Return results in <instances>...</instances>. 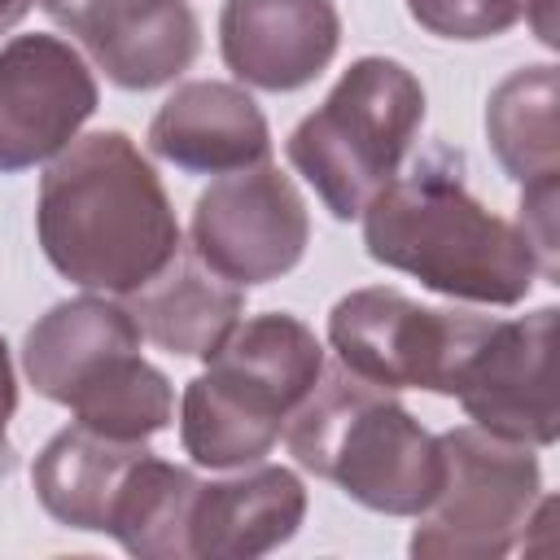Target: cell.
Here are the masks:
<instances>
[{
  "label": "cell",
  "mask_w": 560,
  "mask_h": 560,
  "mask_svg": "<svg viewBox=\"0 0 560 560\" xmlns=\"http://www.w3.org/2000/svg\"><path fill=\"white\" fill-rule=\"evenodd\" d=\"M35 236L57 276L127 298L179 249L175 206L127 131L74 136L39 179Z\"/></svg>",
  "instance_id": "1"
},
{
  "label": "cell",
  "mask_w": 560,
  "mask_h": 560,
  "mask_svg": "<svg viewBox=\"0 0 560 560\" xmlns=\"http://www.w3.org/2000/svg\"><path fill=\"white\" fill-rule=\"evenodd\" d=\"M359 219L372 262L455 302L516 306L542 276L529 236L486 210L446 153L420 158L407 175H394Z\"/></svg>",
  "instance_id": "2"
},
{
  "label": "cell",
  "mask_w": 560,
  "mask_h": 560,
  "mask_svg": "<svg viewBox=\"0 0 560 560\" xmlns=\"http://www.w3.org/2000/svg\"><path fill=\"white\" fill-rule=\"evenodd\" d=\"M284 446L306 472L385 516H420L442 481L438 433L346 368L319 372L284 420Z\"/></svg>",
  "instance_id": "3"
},
{
  "label": "cell",
  "mask_w": 560,
  "mask_h": 560,
  "mask_svg": "<svg viewBox=\"0 0 560 560\" xmlns=\"http://www.w3.org/2000/svg\"><path fill=\"white\" fill-rule=\"evenodd\" d=\"M179 398V442L201 468L258 464L324 372L319 337L284 311L241 319Z\"/></svg>",
  "instance_id": "4"
},
{
  "label": "cell",
  "mask_w": 560,
  "mask_h": 560,
  "mask_svg": "<svg viewBox=\"0 0 560 560\" xmlns=\"http://www.w3.org/2000/svg\"><path fill=\"white\" fill-rule=\"evenodd\" d=\"M420 122V79L394 57H359L332 83L324 105L289 131L284 153L332 219H359L398 175Z\"/></svg>",
  "instance_id": "5"
},
{
  "label": "cell",
  "mask_w": 560,
  "mask_h": 560,
  "mask_svg": "<svg viewBox=\"0 0 560 560\" xmlns=\"http://www.w3.org/2000/svg\"><path fill=\"white\" fill-rule=\"evenodd\" d=\"M442 481L411 534L416 560H499L508 556L538 499L542 468L534 446L494 438L477 424L438 433Z\"/></svg>",
  "instance_id": "6"
},
{
  "label": "cell",
  "mask_w": 560,
  "mask_h": 560,
  "mask_svg": "<svg viewBox=\"0 0 560 560\" xmlns=\"http://www.w3.org/2000/svg\"><path fill=\"white\" fill-rule=\"evenodd\" d=\"M490 315L438 311L372 284L346 293L328 311V346L337 363L376 389H429L451 398V381Z\"/></svg>",
  "instance_id": "7"
},
{
  "label": "cell",
  "mask_w": 560,
  "mask_h": 560,
  "mask_svg": "<svg viewBox=\"0 0 560 560\" xmlns=\"http://www.w3.org/2000/svg\"><path fill=\"white\" fill-rule=\"evenodd\" d=\"M311 245V214L298 184L271 166L219 175L192 206V254L223 280L249 289L289 276Z\"/></svg>",
  "instance_id": "8"
},
{
  "label": "cell",
  "mask_w": 560,
  "mask_h": 560,
  "mask_svg": "<svg viewBox=\"0 0 560 560\" xmlns=\"http://www.w3.org/2000/svg\"><path fill=\"white\" fill-rule=\"evenodd\" d=\"M556 315V306H538L521 319H490L481 328L451 381V398H459L477 429L534 451L560 438L551 376Z\"/></svg>",
  "instance_id": "9"
},
{
  "label": "cell",
  "mask_w": 560,
  "mask_h": 560,
  "mask_svg": "<svg viewBox=\"0 0 560 560\" xmlns=\"http://www.w3.org/2000/svg\"><path fill=\"white\" fill-rule=\"evenodd\" d=\"M88 61L57 35H13L0 48V175L52 162L96 114Z\"/></svg>",
  "instance_id": "10"
},
{
  "label": "cell",
  "mask_w": 560,
  "mask_h": 560,
  "mask_svg": "<svg viewBox=\"0 0 560 560\" xmlns=\"http://www.w3.org/2000/svg\"><path fill=\"white\" fill-rule=\"evenodd\" d=\"M44 13L70 31L96 70L127 92L175 83L197 48V18L188 0H39Z\"/></svg>",
  "instance_id": "11"
},
{
  "label": "cell",
  "mask_w": 560,
  "mask_h": 560,
  "mask_svg": "<svg viewBox=\"0 0 560 560\" xmlns=\"http://www.w3.org/2000/svg\"><path fill=\"white\" fill-rule=\"evenodd\" d=\"M341 48L332 0H223V66L258 92H298L328 70Z\"/></svg>",
  "instance_id": "12"
},
{
  "label": "cell",
  "mask_w": 560,
  "mask_h": 560,
  "mask_svg": "<svg viewBox=\"0 0 560 560\" xmlns=\"http://www.w3.org/2000/svg\"><path fill=\"white\" fill-rule=\"evenodd\" d=\"M149 149L188 175H232L271 158V127L241 83L188 79L153 114Z\"/></svg>",
  "instance_id": "13"
},
{
  "label": "cell",
  "mask_w": 560,
  "mask_h": 560,
  "mask_svg": "<svg viewBox=\"0 0 560 560\" xmlns=\"http://www.w3.org/2000/svg\"><path fill=\"white\" fill-rule=\"evenodd\" d=\"M140 354V328L109 293H83L39 315L22 341V372L39 398L70 407L122 359Z\"/></svg>",
  "instance_id": "14"
},
{
  "label": "cell",
  "mask_w": 560,
  "mask_h": 560,
  "mask_svg": "<svg viewBox=\"0 0 560 560\" xmlns=\"http://www.w3.org/2000/svg\"><path fill=\"white\" fill-rule=\"evenodd\" d=\"M306 516V486L284 464H254L228 481H201L188 512V560H258L284 547Z\"/></svg>",
  "instance_id": "15"
},
{
  "label": "cell",
  "mask_w": 560,
  "mask_h": 560,
  "mask_svg": "<svg viewBox=\"0 0 560 560\" xmlns=\"http://www.w3.org/2000/svg\"><path fill=\"white\" fill-rule=\"evenodd\" d=\"M153 346L184 359H210L245 315V289L214 276L192 249H179L149 284L122 302Z\"/></svg>",
  "instance_id": "16"
},
{
  "label": "cell",
  "mask_w": 560,
  "mask_h": 560,
  "mask_svg": "<svg viewBox=\"0 0 560 560\" xmlns=\"http://www.w3.org/2000/svg\"><path fill=\"white\" fill-rule=\"evenodd\" d=\"M144 451H149L144 442H118L88 424H70L52 433L35 455V468H31L35 499L52 521L70 529L105 534L118 490Z\"/></svg>",
  "instance_id": "17"
},
{
  "label": "cell",
  "mask_w": 560,
  "mask_h": 560,
  "mask_svg": "<svg viewBox=\"0 0 560 560\" xmlns=\"http://www.w3.org/2000/svg\"><path fill=\"white\" fill-rule=\"evenodd\" d=\"M486 136L499 166L521 184H547L560 175V127H556V66L512 70L486 105Z\"/></svg>",
  "instance_id": "18"
},
{
  "label": "cell",
  "mask_w": 560,
  "mask_h": 560,
  "mask_svg": "<svg viewBox=\"0 0 560 560\" xmlns=\"http://www.w3.org/2000/svg\"><path fill=\"white\" fill-rule=\"evenodd\" d=\"M197 486L201 481L188 468L144 451L118 490L105 534L140 560H188V512Z\"/></svg>",
  "instance_id": "19"
},
{
  "label": "cell",
  "mask_w": 560,
  "mask_h": 560,
  "mask_svg": "<svg viewBox=\"0 0 560 560\" xmlns=\"http://www.w3.org/2000/svg\"><path fill=\"white\" fill-rule=\"evenodd\" d=\"M74 424H88L118 442H149L175 420V389L144 354L122 359L105 381L70 402Z\"/></svg>",
  "instance_id": "20"
},
{
  "label": "cell",
  "mask_w": 560,
  "mask_h": 560,
  "mask_svg": "<svg viewBox=\"0 0 560 560\" xmlns=\"http://www.w3.org/2000/svg\"><path fill=\"white\" fill-rule=\"evenodd\" d=\"M407 13L442 39H494L529 13V0H407Z\"/></svg>",
  "instance_id": "21"
},
{
  "label": "cell",
  "mask_w": 560,
  "mask_h": 560,
  "mask_svg": "<svg viewBox=\"0 0 560 560\" xmlns=\"http://www.w3.org/2000/svg\"><path fill=\"white\" fill-rule=\"evenodd\" d=\"M18 411V381H13V363H9V346L0 337V481L18 468V451L9 442V420Z\"/></svg>",
  "instance_id": "22"
},
{
  "label": "cell",
  "mask_w": 560,
  "mask_h": 560,
  "mask_svg": "<svg viewBox=\"0 0 560 560\" xmlns=\"http://www.w3.org/2000/svg\"><path fill=\"white\" fill-rule=\"evenodd\" d=\"M31 4H35V0H0V35L13 31V26L31 13Z\"/></svg>",
  "instance_id": "23"
}]
</instances>
